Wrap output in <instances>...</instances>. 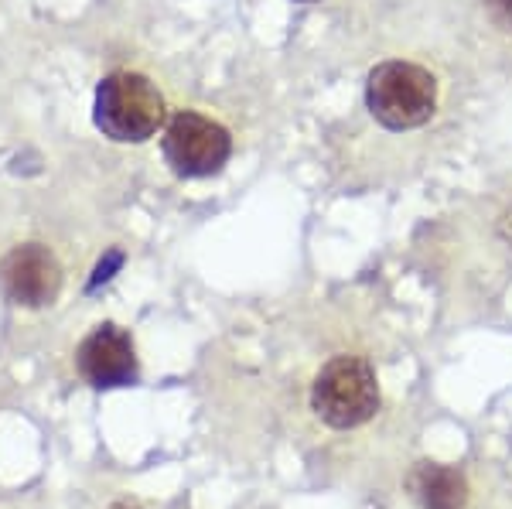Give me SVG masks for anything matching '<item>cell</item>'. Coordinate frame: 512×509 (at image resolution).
<instances>
[{
    "label": "cell",
    "instance_id": "8fae6325",
    "mask_svg": "<svg viewBox=\"0 0 512 509\" xmlns=\"http://www.w3.org/2000/svg\"><path fill=\"white\" fill-rule=\"evenodd\" d=\"M301 4H311V0H301Z\"/></svg>",
    "mask_w": 512,
    "mask_h": 509
},
{
    "label": "cell",
    "instance_id": "9c48e42d",
    "mask_svg": "<svg viewBox=\"0 0 512 509\" xmlns=\"http://www.w3.org/2000/svg\"><path fill=\"white\" fill-rule=\"evenodd\" d=\"M123 264V253L120 250H110L103 260H99V267H96V274H93V281H89V291H96L99 284H106L113 277V270H117Z\"/></svg>",
    "mask_w": 512,
    "mask_h": 509
},
{
    "label": "cell",
    "instance_id": "5b68a950",
    "mask_svg": "<svg viewBox=\"0 0 512 509\" xmlns=\"http://www.w3.org/2000/svg\"><path fill=\"white\" fill-rule=\"evenodd\" d=\"M0 284L7 298L21 308H45L62 291V267L55 253L41 243L14 246L0 264Z\"/></svg>",
    "mask_w": 512,
    "mask_h": 509
},
{
    "label": "cell",
    "instance_id": "3957f363",
    "mask_svg": "<svg viewBox=\"0 0 512 509\" xmlns=\"http://www.w3.org/2000/svg\"><path fill=\"white\" fill-rule=\"evenodd\" d=\"M369 113L390 130H414L434 117L437 82L414 62H383L369 72Z\"/></svg>",
    "mask_w": 512,
    "mask_h": 509
},
{
    "label": "cell",
    "instance_id": "7a4b0ae2",
    "mask_svg": "<svg viewBox=\"0 0 512 509\" xmlns=\"http://www.w3.org/2000/svg\"><path fill=\"white\" fill-rule=\"evenodd\" d=\"M311 407L328 428H359L379 410L376 369L359 356H335L321 366L311 387Z\"/></svg>",
    "mask_w": 512,
    "mask_h": 509
},
{
    "label": "cell",
    "instance_id": "277c9868",
    "mask_svg": "<svg viewBox=\"0 0 512 509\" xmlns=\"http://www.w3.org/2000/svg\"><path fill=\"white\" fill-rule=\"evenodd\" d=\"M233 154V137L222 123L202 113H175L164 130V158L181 178H209Z\"/></svg>",
    "mask_w": 512,
    "mask_h": 509
},
{
    "label": "cell",
    "instance_id": "ba28073f",
    "mask_svg": "<svg viewBox=\"0 0 512 509\" xmlns=\"http://www.w3.org/2000/svg\"><path fill=\"white\" fill-rule=\"evenodd\" d=\"M485 14L492 18L495 28L512 35V0H485Z\"/></svg>",
    "mask_w": 512,
    "mask_h": 509
},
{
    "label": "cell",
    "instance_id": "8992f818",
    "mask_svg": "<svg viewBox=\"0 0 512 509\" xmlns=\"http://www.w3.org/2000/svg\"><path fill=\"white\" fill-rule=\"evenodd\" d=\"M76 366L82 380L96 390L130 387V383H137L134 339L117 325H99L82 339V346L76 352Z\"/></svg>",
    "mask_w": 512,
    "mask_h": 509
},
{
    "label": "cell",
    "instance_id": "30bf717a",
    "mask_svg": "<svg viewBox=\"0 0 512 509\" xmlns=\"http://www.w3.org/2000/svg\"><path fill=\"white\" fill-rule=\"evenodd\" d=\"M113 509H140V506H134V503H117Z\"/></svg>",
    "mask_w": 512,
    "mask_h": 509
},
{
    "label": "cell",
    "instance_id": "52a82bcc",
    "mask_svg": "<svg viewBox=\"0 0 512 509\" xmlns=\"http://www.w3.org/2000/svg\"><path fill=\"white\" fill-rule=\"evenodd\" d=\"M410 492L424 509H465L468 503L465 475L437 462H420L410 472Z\"/></svg>",
    "mask_w": 512,
    "mask_h": 509
},
{
    "label": "cell",
    "instance_id": "6da1fadb",
    "mask_svg": "<svg viewBox=\"0 0 512 509\" xmlns=\"http://www.w3.org/2000/svg\"><path fill=\"white\" fill-rule=\"evenodd\" d=\"M93 120L110 141L140 144L158 134L164 123V100L140 72H113L96 86Z\"/></svg>",
    "mask_w": 512,
    "mask_h": 509
}]
</instances>
